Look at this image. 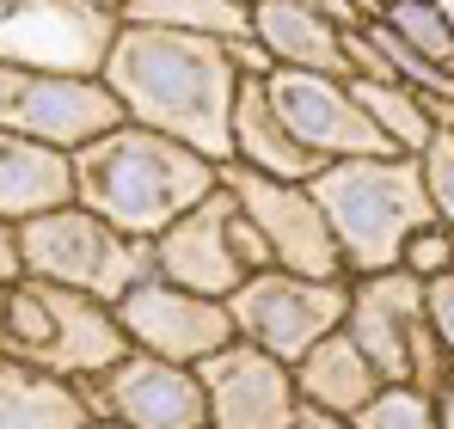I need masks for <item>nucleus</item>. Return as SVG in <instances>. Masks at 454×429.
<instances>
[{"label":"nucleus","mask_w":454,"mask_h":429,"mask_svg":"<svg viewBox=\"0 0 454 429\" xmlns=\"http://www.w3.org/2000/svg\"><path fill=\"white\" fill-rule=\"evenodd\" d=\"M98 74L123 98L129 123L178 136L209 160H233V98L246 86L233 43L160 25H117V43Z\"/></svg>","instance_id":"obj_1"},{"label":"nucleus","mask_w":454,"mask_h":429,"mask_svg":"<svg viewBox=\"0 0 454 429\" xmlns=\"http://www.w3.org/2000/svg\"><path fill=\"white\" fill-rule=\"evenodd\" d=\"M209 191H222V160L197 153L178 136H160L148 123H117L105 136L74 147V203L117 221L136 239H160L184 209H197Z\"/></svg>","instance_id":"obj_2"},{"label":"nucleus","mask_w":454,"mask_h":429,"mask_svg":"<svg viewBox=\"0 0 454 429\" xmlns=\"http://www.w3.org/2000/svg\"><path fill=\"white\" fill-rule=\"evenodd\" d=\"M313 197L332 214V233H338V246H344V270H350V277L399 270L405 239L436 221L430 184H424V160H418V153L332 160V166L313 178Z\"/></svg>","instance_id":"obj_3"},{"label":"nucleus","mask_w":454,"mask_h":429,"mask_svg":"<svg viewBox=\"0 0 454 429\" xmlns=\"http://www.w3.org/2000/svg\"><path fill=\"white\" fill-rule=\"evenodd\" d=\"M129 350L136 344H129L111 300H92L80 288L43 283V277L0 283V356L31 362L43 374H62V380L86 386L92 374H105Z\"/></svg>","instance_id":"obj_4"},{"label":"nucleus","mask_w":454,"mask_h":429,"mask_svg":"<svg viewBox=\"0 0 454 429\" xmlns=\"http://www.w3.org/2000/svg\"><path fill=\"white\" fill-rule=\"evenodd\" d=\"M19 258H25V277L80 288V294L111 300V307L160 270L153 264V239L123 233L117 221L92 214L86 203H62V209L25 221L19 227Z\"/></svg>","instance_id":"obj_5"},{"label":"nucleus","mask_w":454,"mask_h":429,"mask_svg":"<svg viewBox=\"0 0 454 429\" xmlns=\"http://www.w3.org/2000/svg\"><path fill=\"white\" fill-rule=\"evenodd\" d=\"M344 332L369 350L387 380H418L430 393H442L454 380V350L442 344L436 319H430V283L411 270H375V277H350V319Z\"/></svg>","instance_id":"obj_6"},{"label":"nucleus","mask_w":454,"mask_h":429,"mask_svg":"<svg viewBox=\"0 0 454 429\" xmlns=\"http://www.w3.org/2000/svg\"><path fill=\"white\" fill-rule=\"evenodd\" d=\"M227 307H233V325H239L246 344H258V350H270V356H283L295 368L313 344L344 332L350 277H301V270L270 264V270H258V277H246L233 288Z\"/></svg>","instance_id":"obj_7"},{"label":"nucleus","mask_w":454,"mask_h":429,"mask_svg":"<svg viewBox=\"0 0 454 429\" xmlns=\"http://www.w3.org/2000/svg\"><path fill=\"white\" fill-rule=\"evenodd\" d=\"M153 264H160V277H172V283L227 300L246 277L270 270V246H264L258 227L246 221L239 197L222 184V191H209L197 209H184L160 239H153Z\"/></svg>","instance_id":"obj_8"},{"label":"nucleus","mask_w":454,"mask_h":429,"mask_svg":"<svg viewBox=\"0 0 454 429\" xmlns=\"http://www.w3.org/2000/svg\"><path fill=\"white\" fill-rule=\"evenodd\" d=\"M117 123H123V98L105 86V74L0 62V129L50 147H86L92 136L117 129Z\"/></svg>","instance_id":"obj_9"},{"label":"nucleus","mask_w":454,"mask_h":429,"mask_svg":"<svg viewBox=\"0 0 454 429\" xmlns=\"http://www.w3.org/2000/svg\"><path fill=\"white\" fill-rule=\"evenodd\" d=\"M222 184L239 197L246 221L258 227V239L270 246V264L301 270V277H350L344 270V246L332 233V214L313 197V184L289 178H264L239 160H222Z\"/></svg>","instance_id":"obj_10"},{"label":"nucleus","mask_w":454,"mask_h":429,"mask_svg":"<svg viewBox=\"0 0 454 429\" xmlns=\"http://www.w3.org/2000/svg\"><path fill=\"white\" fill-rule=\"evenodd\" d=\"M117 12L92 0H0V62L98 74L117 43Z\"/></svg>","instance_id":"obj_11"},{"label":"nucleus","mask_w":454,"mask_h":429,"mask_svg":"<svg viewBox=\"0 0 454 429\" xmlns=\"http://www.w3.org/2000/svg\"><path fill=\"white\" fill-rule=\"evenodd\" d=\"M80 393H86L92 417H111L129 429H209L203 374L191 362L153 356V350H129L105 374H92Z\"/></svg>","instance_id":"obj_12"},{"label":"nucleus","mask_w":454,"mask_h":429,"mask_svg":"<svg viewBox=\"0 0 454 429\" xmlns=\"http://www.w3.org/2000/svg\"><path fill=\"white\" fill-rule=\"evenodd\" d=\"M117 319L129 332L136 350H153V356H172V362H209L215 350H227L239 338L233 325V307L215 300V294H197V288L172 283L153 270L148 283H136L123 300H117Z\"/></svg>","instance_id":"obj_13"},{"label":"nucleus","mask_w":454,"mask_h":429,"mask_svg":"<svg viewBox=\"0 0 454 429\" xmlns=\"http://www.w3.org/2000/svg\"><path fill=\"white\" fill-rule=\"evenodd\" d=\"M264 86H270L277 111L289 117V129H295L325 166H332V160H363V153H399V147L380 136V123L363 111L350 74L277 68Z\"/></svg>","instance_id":"obj_14"},{"label":"nucleus","mask_w":454,"mask_h":429,"mask_svg":"<svg viewBox=\"0 0 454 429\" xmlns=\"http://www.w3.org/2000/svg\"><path fill=\"white\" fill-rule=\"evenodd\" d=\"M203 393H209V429H289L307 411L295 368L246 338L197 362Z\"/></svg>","instance_id":"obj_15"},{"label":"nucleus","mask_w":454,"mask_h":429,"mask_svg":"<svg viewBox=\"0 0 454 429\" xmlns=\"http://www.w3.org/2000/svg\"><path fill=\"white\" fill-rule=\"evenodd\" d=\"M252 37L270 50L277 68L350 74V25L338 12H325L319 0H258Z\"/></svg>","instance_id":"obj_16"},{"label":"nucleus","mask_w":454,"mask_h":429,"mask_svg":"<svg viewBox=\"0 0 454 429\" xmlns=\"http://www.w3.org/2000/svg\"><path fill=\"white\" fill-rule=\"evenodd\" d=\"M233 160L264 178H289V184H313L325 172V160L289 129V117L277 111L264 80H246L233 98Z\"/></svg>","instance_id":"obj_17"},{"label":"nucleus","mask_w":454,"mask_h":429,"mask_svg":"<svg viewBox=\"0 0 454 429\" xmlns=\"http://www.w3.org/2000/svg\"><path fill=\"white\" fill-rule=\"evenodd\" d=\"M62 203H74V147H50L0 129V221L25 227Z\"/></svg>","instance_id":"obj_18"},{"label":"nucleus","mask_w":454,"mask_h":429,"mask_svg":"<svg viewBox=\"0 0 454 429\" xmlns=\"http://www.w3.org/2000/svg\"><path fill=\"white\" fill-rule=\"evenodd\" d=\"M295 380H301L307 405H313V411H332V417H356L380 386H387V374L369 362V350H363L350 332H332L325 344H313V350L295 362Z\"/></svg>","instance_id":"obj_19"},{"label":"nucleus","mask_w":454,"mask_h":429,"mask_svg":"<svg viewBox=\"0 0 454 429\" xmlns=\"http://www.w3.org/2000/svg\"><path fill=\"white\" fill-rule=\"evenodd\" d=\"M92 405L74 380L0 356V429H86Z\"/></svg>","instance_id":"obj_20"},{"label":"nucleus","mask_w":454,"mask_h":429,"mask_svg":"<svg viewBox=\"0 0 454 429\" xmlns=\"http://www.w3.org/2000/svg\"><path fill=\"white\" fill-rule=\"evenodd\" d=\"M350 86H356L363 111L380 123V136L399 147V153H424V147L449 129V123H442V105H436L430 92H418V86H399V80H356V74H350Z\"/></svg>","instance_id":"obj_21"},{"label":"nucleus","mask_w":454,"mask_h":429,"mask_svg":"<svg viewBox=\"0 0 454 429\" xmlns=\"http://www.w3.org/2000/svg\"><path fill=\"white\" fill-rule=\"evenodd\" d=\"M117 19L160 25V31H197V37H222V43L252 37V6H239V0H129Z\"/></svg>","instance_id":"obj_22"},{"label":"nucleus","mask_w":454,"mask_h":429,"mask_svg":"<svg viewBox=\"0 0 454 429\" xmlns=\"http://www.w3.org/2000/svg\"><path fill=\"white\" fill-rule=\"evenodd\" d=\"M356 429H442V405L418 380H387L375 399L350 417Z\"/></svg>","instance_id":"obj_23"},{"label":"nucleus","mask_w":454,"mask_h":429,"mask_svg":"<svg viewBox=\"0 0 454 429\" xmlns=\"http://www.w3.org/2000/svg\"><path fill=\"white\" fill-rule=\"evenodd\" d=\"M380 19H387L405 43H418L430 62L449 68V56H454V6L449 0H399V6H387Z\"/></svg>","instance_id":"obj_24"},{"label":"nucleus","mask_w":454,"mask_h":429,"mask_svg":"<svg viewBox=\"0 0 454 429\" xmlns=\"http://www.w3.org/2000/svg\"><path fill=\"white\" fill-rule=\"evenodd\" d=\"M399 270H411V277H424V283H436L442 270H454V227H442V221L418 227V233L405 239V258H399Z\"/></svg>","instance_id":"obj_25"},{"label":"nucleus","mask_w":454,"mask_h":429,"mask_svg":"<svg viewBox=\"0 0 454 429\" xmlns=\"http://www.w3.org/2000/svg\"><path fill=\"white\" fill-rule=\"evenodd\" d=\"M418 160H424V184H430V209H436V221L454 227V129H442Z\"/></svg>","instance_id":"obj_26"},{"label":"nucleus","mask_w":454,"mask_h":429,"mask_svg":"<svg viewBox=\"0 0 454 429\" xmlns=\"http://www.w3.org/2000/svg\"><path fill=\"white\" fill-rule=\"evenodd\" d=\"M430 319H436L442 344L454 350V270H442V277L430 283Z\"/></svg>","instance_id":"obj_27"},{"label":"nucleus","mask_w":454,"mask_h":429,"mask_svg":"<svg viewBox=\"0 0 454 429\" xmlns=\"http://www.w3.org/2000/svg\"><path fill=\"white\" fill-rule=\"evenodd\" d=\"M25 277V258H19V227L0 221V283H19Z\"/></svg>","instance_id":"obj_28"},{"label":"nucleus","mask_w":454,"mask_h":429,"mask_svg":"<svg viewBox=\"0 0 454 429\" xmlns=\"http://www.w3.org/2000/svg\"><path fill=\"white\" fill-rule=\"evenodd\" d=\"M289 429H356V424H350V417H332V411H313V405H307V411H301V417H295Z\"/></svg>","instance_id":"obj_29"},{"label":"nucleus","mask_w":454,"mask_h":429,"mask_svg":"<svg viewBox=\"0 0 454 429\" xmlns=\"http://www.w3.org/2000/svg\"><path fill=\"white\" fill-rule=\"evenodd\" d=\"M319 6H325V12H338L344 25H356V19H363V12H356V0H319Z\"/></svg>","instance_id":"obj_30"},{"label":"nucleus","mask_w":454,"mask_h":429,"mask_svg":"<svg viewBox=\"0 0 454 429\" xmlns=\"http://www.w3.org/2000/svg\"><path fill=\"white\" fill-rule=\"evenodd\" d=\"M436 405H442V429H454V380L436 393Z\"/></svg>","instance_id":"obj_31"},{"label":"nucleus","mask_w":454,"mask_h":429,"mask_svg":"<svg viewBox=\"0 0 454 429\" xmlns=\"http://www.w3.org/2000/svg\"><path fill=\"white\" fill-rule=\"evenodd\" d=\"M387 6H399V0H363V12L375 19V12H387Z\"/></svg>","instance_id":"obj_32"},{"label":"nucleus","mask_w":454,"mask_h":429,"mask_svg":"<svg viewBox=\"0 0 454 429\" xmlns=\"http://www.w3.org/2000/svg\"><path fill=\"white\" fill-rule=\"evenodd\" d=\"M92 6H105V12H123V6H129V0H92Z\"/></svg>","instance_id":"obj_33"},{"label":"nucleus","mask_w":454,"mask_h":429,"mask_svg":"<svg viewBox=\"0 0 454 429\" xmlns=\"http://www.w3.org/2000/svg\"><path fill=\"white\" fill-rule=\"evenodd\" d=\"M86 429H129V424H111V417H92Z\"/></svg>","instance_id":"obj_34"},{"label":"nucleus","mask_w":454,"mask_h":429,"mask_svg":"<svg viewBox=\"0 0 454 429\" xmlns=\"http://www.w3.org/2000/svg\"><path fill=\"white\" fill-rule=\"evenodd\" d=\"M449 80H454V56H449Z\"/></svg>","instance_id":"obj_35"},{"label":"nucleus","mask_w":454,"mask_h":429,"mask_svg":"<svg viewBox=\"0 0 454 429\" xmlns=\"http://www.w3.org/2000/svg\"><path fill=\"white\" fill-rule=\"evenodd\" d=\"M239 6H258V0H239Z\"/></svg>","instance_id":"obj_36"}]
</instances>
